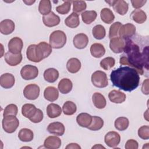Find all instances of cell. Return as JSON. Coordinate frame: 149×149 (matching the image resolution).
Here are the masks:
<instances>
[{
	"instance_id": "41",
	"label": "cell",
	"mask_w": 149,
	"mask_h": 149,
	"mask_svg": "<svg viewBox=\"0 0 149 149\" xmlns=\"http://www.w3.org/2000/svg\"><path fill=\"white\" fill-rule=\"evenodd\" d=\"M93 37L97 40L103 39L106 35V31L104 26L101 24L95 26L92 30Z\"/></svg>"
},
{
	"instance_id": "14",
	"label": "cell",
	"mask_w": 149,
	"mask_h": 149,
	"mask_svg": "<svg viewBox=\"0 0 149 149\" xmlns=\"http://www.w3.org/2000/svg\"><path fill=\"white\" fill-rule=\"evenodd\" d=\"M61 19L59 16L51 12L49 14L43 16L42 22L44 24L48 27H54L58 25L60 23Z\"/></svg>"
},
{
	"instance_id": "26",
	"label": "cell",
	"mask_w": 149,
	"mask_h": 149,
	"mask_svg": "<svg viewBox=\"0 0 149 149\" xmlns=\"http://www.w3.org/2000/svg\"><path fill=\"white\" fill-rule=\"evenodd\" d=\"M47 113L49 118H55L61 115L62 109L59 105L51 103L47 107Z\"/></svg>"
},
{
	"instance_id": "38",
	"label": "cell",
	"mask_w": 149,
	"mask_h": 149,
	"mask_svg": "<svg viewBox=\"0 0 149 149\" xmlns=\"http://www.w3.org/2000/svg\"><path fill=\"white\" fill-rule=\"evenodd\" d=\"M104 126V120L100 116H92V122L90 125L87 127L89 130L93 131H97L101 129Z\"/></svg>"
},
{
	"instance_id": "43",
	"label": "cell",
	"mask_w": 149,
	"mask_h": 149,
	"mask_svg": "<svg viewBox=\"0 0 149 149\" xmlns=\"http://www.w3.org/2000/svg\"><path fill=\"white\" fill-rule=\"evenodd\" d=\"M72 3L73 11L77 14L81 13L87 8L86 2L84 1H73Z\"/></svg>"
},
{
	"instance_id": "11",
	"label": "cell",
	"mask_w": 149,
	"mask_h": 149,
	"mask_svg": "<svg viewBox=\"0 0 149 149\" xmlns=\"http://www.w3.org/2000/svg\"><path fill=\"white\" fill-rule=\"evenodd\" d=\"M23 47V42L22 40L18 37H15L10 39L8 44L9 51L14 54L21 53Z\"/></svg>"
},
{
	"instance_id": "53",
	"label": "cell",
	"mask_w": 149,
	"mask_h": 149,
	"mask_svg": "<svg viewBox=\"0 0 149 149\" xmlns=\"http://www.w3.org/2000/svg\"><path fill=\"white\" fill-rule=\"evenodd\" d=\"M23 2H24L27 5H31L33 3L35 2V1H23Z\"/></svg>"
},
{
	"instance_id": "7",
	"label": "cell",
	"mask_w": 149,
	"mask_h": 149,
	"mask_svg": "<svg viewBox=\"0 0 149 149\" xmlns=\"http://www.w3.org/2000/svg\"><path fill=\"white\" fill-rule=\"evenodd\" d=\"M20 74L24 80H33L38 76V69L35 66L26 65L22 68L20 70Z\"/></svg>"
},
{
	"instance_id": "46",
	"label": "cell",
	"mask_w": 149,
	"mask_h": 149,
	"mask_svg": "<svg viewBox=\"0 0 149 149\" xmlns=\"http://www.w3.org/2000/svg\"><path fill=\"white\" fill-rule=\"evenodd\" d=\"M17 112H18V108L16 105L13 104H10L8 105L4 109L3 115V116H8V115L16 116L17 114Z\"/></svg>"
},
{
	"instance_id": "12",
	"label": "cell",
	"mask_w": 149,
	"mask_h": 149,
	"mask_svg": "<svg viewBox=\"0 0 149 149\" xmlns=\"http://www.w3.org/2000/svg\"><path fill=\"white\" fill-rule=\"evenodd\" d=\"M125 45V41L119 37L111 38L109 48L111 51L115 54H120L123 51Z\"/></svg>"
},
{
	"instance_id": "54",
	"label": "cell",
	"mask_w": 149,
	"mask_h": 149,
	"mask_svg": "<svg viewBox=\"0 0 149 149\" xmlns=\"http://www.w3.org/2000/svg\"><path fill=\"white\" fill-rule=\"evenodd\" d=\"M105 148V147H103L102 146H101V144H96L95 146H93V147H92V148Z\"/></svg>"
},
{
	"instance_id": "20",
	"label": "cell",
	"mask_w": 149,
	"mask_h": 149,
	"mask_svg": "<svg viewBox=\"0 0 149 149\" xmlns=\"http://www.w3.org/2000/svg\"><path fill=\"white\" fill-rule=\"evenodd\" d=\"M61 146V140L56 136H48L44 142V147L48 149H58Z\"/></svg>"
},
{
	"instance_id": "32",
	"label": "cell",
	"mask_w": 149,
	"mask_h": 149,
	"mask_svg": "<svg viewBox=\"0 0 149 149\" xmlns=\"http://www.w3.org/2000/svg\"><path fill=\"white\" fill-rule=\"evenodd\" d=\"M100 16L102 21L107 24L112 23L114 19L115 16L112 10L107 8H103L100 12Z\"/></svg>"
},
{
	"instance_id": "51",
	"label": "cell",
	"mask_w": 149,
	"mask_h": 149,
	"mask_svg": "<svg viewBox=\"0 0 149 149\" xmlns=\"http://www.w3.org/2000/svg\"><path fill=\"white\" fill-rule=\"evenodd\" d=\"M141 91L144 94L148 95V79H146L144 81H143L141 85Z\"/></svg>"
},
{
	"instance_id": "3",
	"label": "cell",
	"mask_w": 149,
	"mask_h": 149,
	"mask_svg": "<svg viewBox=\"0 0 149 149\" xmlns=\"http://www.w3.org/2000/svg\"><path fill=\"white\" fill-rule=\"evenodd\" d=\"M66 35L61 30L54 31L49 36V44L55 49L62 48L66 42Z\"/></svg>"
},
{
	"instance_id": "21",
	"label": "cell",
	"mask_w": 149,
	"mask_h": 149,
	"mask_svg": "<svg viewBox=\"0 0 149 149\" xmlns=\"http://www.w3.org/2000/svg\"><path fill=\"white\" fill-rule=\"evenodd\" d=\"M108 98L113 103L121 104L126 100V96L125 93L119 90H113L109 93Z\"/></svg>"
},
{
	"instance_id": "1",
	"label": "cell",
	"mask_w": 149,
	"mask_h": 149,
	"mask_svg": "<svg viewBox=\"0 0 149 149\" xmlns=\"http://www.w3.org/2000/svg\"><path fill=\"white\" fill-rule=\"evenodd\" d=\"M125 45L123 51L126 56L120 58L119 63L122 65H129L136 70L139 74H144L143 67L148 70V46L142 51L139 45L130 38L125 40Z\"/></svg>"
},
{
	"instance_id": "15",
	"label": "cell",
	"mask_w": 149,
	"mask_h": 149,
	"mask_svg": "<svg viewBox=\"0 0 149 149\" xmlns=\"http://www.w3.org/2000/svg\"><path fill=\"white\" fill-rule=\"evenodd\" d=\"M48 132L52 134L62 136L65 131V127L63 123L59 122H54L49 123L47 127Z\"/></svg>"
},
{
	"instance_id": "49",
	"label": "cell",
	"mask_w": 149,
	"mask_h": 149,
	"mask_svg": "<svg viewBox=\"0 0 149 149\" xmlns=\"http://www.w3.org/2000/svg\"><path fill=\"white\" fill-rule=\"evenodd\" d=\"M125 147L126 149H137L139 144L136 140L134 139H129L126 141Z\"/></svg>"
},
{
	"instance_id": "42",
	"label": "cell",
	"mask_w": 149,
	"mask_h": 149,
	"mask_svg": "<svg viewBox=\"0 0 149 149\" xmlns=\"http://www.w3.org/2000/svg\"><path fill=\"white\" fill-rule=\"evenodd\" d=\"M115 63V60L112 57H107L102 59L100 63V66L104 70H108L113 68Z\"/></svg>"
},
{
	"instance_id": "10",
	"label": "cell",
	"mask_w": 149,
	"mask_h": 149,
	"mask_svg": "<svg viewBox=\"0 0 149 149\" xmlns=\"http://www.w3.org/2000/svg\"><path fill=\"white\" fill-rule=\"evenodd\" d=\"M136 29L134 25L132 23H127L125 24L122 25L119 31V37L124 40L132 37L136 33Z\"/></svg>"
},
{
	"instance_id": "24",
	"label": "cell",
	"mask_w": 149,
	"mask_h": 149,
	"mask_svg": "<svg viewBox=\"0 0 149 149\" xmlns=\"http://www.w3.org/2000/svg\"><path fill=\"white\" fill-rule=\"evenodd\" d=\"M77 124L83 127H88L92 122V116L87 113H81L76 117Z\"/></svg>"
},
{
	"instance_id": "4",
	"label": "cell",
	"mask_w": 149,
	"mask_h": 149,
	"mask_svg": "<svg viewBox=\"0 0 149 149\" xmlns=\"http://www.w3.org/2000/svg\"><path fill=\"white\" fill-rule=\"evenodd\" d=\"M2 125L4 131L8 133H12L16 131L19 125V121L16 116L8 115L3 116Z\"/></svg>"
},
{
	"instance_id": "39",
	"label": "cell",
	"mask_w": 149,
	"mask_h": 149,
	"mask_svg": "<svg viewBox=\"0 0 149 149\" xmlns=\"http://www.w3.org/2000/svg\"><path fill=\"white\" fill-rule=\"evenodd\" d=\"M77 110L76 104L70 101H66L62 106V111L66 115H72Z\"/></svg>"
},
{
	"instance_id": "35",
	"label": "cell",
	"mask_w": 149,
	"mask_h": 149,
	"mask_svg": "<svg viewBox=\"0 0 149 149\" xmlns=\"http://www.w3.org/2000/svg\"><path fill=\"white\" fill-rule=\"evenodd\" d=\"M81 16L83 22L86 24H90L95 20L97 13L95 10H86L81 13Z\"/></svg>"
},
{
	"instance_id": "27",
	"label": "cell",
	"mask_w": 149,
	"mask_h": 149,
	"mask_svg": "<svg viewBox=\"0 0 149 149\" xmlns=\"http://www.w3.org/2000/svg\"><path fill=\"white\" fill-rule=\"evenodd\" d=\"M130 18L136 23L142 24L146 21V13L141 9H137L134 10L130 14Z\"/></svg>"
},
{
	"instance_id": "6",
	"label": "cell",
	"mask_w": 149,
	"mask_h": 149,
	"mask_svg": "<svg viewBox=\"0 0 149 149\" xmlns=\"http://www.w3.org/2000/svg\"><path fill=\"white\" fill-rule=\"evenodd\" d=\"M52 47L45 41L40 42L36 45V55L40 61L47 58L52 53Z\"/></svg>"
},
{
	"instance_id": "29",
	"label": "cell",
	"mask_w": 149,
	"mask_h": 149,
	"mask_svg": "<svg viewBox=\"0 0 149 149\" xmlns=\"http://www.w3.org/2000/svg\"><path fill=\"white\" fill-rule=\"evenodd\" d=\"M44 78L48 83H54L59 77V72L55 68H48L44 72Z\"/></svg>"
},
{
	"instance_id": "30",
	"label": "cell",
	"mask_w": 149,
	"mask_h": 149,
	"mask_svg": "<svg viewBox=\"0 0 149 149\" xmlns=\"http://www.w3.org/2000/svg\"><path fill=\"white\" fill-rule=\"evenodd\" d=\"M90 53L93 56L96 58L102 57L105 53L104 45L100 43H94L90 47Z\"/></svg>"
},
{
	"instance_id": "28",
	"label": "cell",
	"mask_w": 149,
	"mask_h": 149,
	"mask_svg": "<svg viewBox=\"0 0 149 149\" xmlns=\"http://www.w3.org/2000/svg\"><path fill=\"white\" fill-rule=\"evenodd\" d=\"M92 101L94 106L98 109H103L107 105L104 96L100 93H94L92 96Z\"/></svg>"
},
{
	"instance_id": "47",
	"label": "cell",
	"mask_w": 149,
	"mask_h": 149,
	"mask_svg": "<svg viewBox=\"0 0 149 149\" xmlns=\"http://www.w3.org/2000/svg\"><path fill=\"white\" fill-rule=\"evenodd\" d=\"M138 135L141 139L148 140L149 139V126L148 125L141 126L138 130Z\"/></svg>"
},
{
	"instance_id": "2",
	"label": "cell",
	"mask_w": 149,
	"mask_h": 149,
	"mask_svg": "<svg viewBox=\"0 0 149 149\" xmlns=\"http://www.w3.org/2000/svg\"><path fill=\"white\" fill-rule=\"evenodd\" d=\"M113 86L125 91H132L139 85L140 76L136 69L129 66L113 70L110 74Z\"/></svg>"
},
{
	"instance_id": "45",
	"label": "cell",
	"mask_w": 149,
	"mask_h": 149,
	"mask_svg": "<svg viewBox=\"0 0 149 149\" xmlns=\"http://www.w3.org/2000/svg\"><path fill=\"white\" fill-rule=\"evenodd\" d=\"M122 25V23L119 22H116L112 24V25L110 26L109 31V37L110 39L113 37H118L119 29L121 27Z\"/></svg>"
},
{
	"instance_id": "37",
	"label": "cell",
	"mask_w": 149,
	"mask_h": 149,
	"mask_svg": "<svg viewBox=\"0 0 149 149\" xmlns=\"http://www.w3.org/2000/svg\"><path fill=\"white\" fill-rule=\"evenodd\" d=\"M52 5L49 0H41L40 1L38 5V11L41 14L44 15L49 14L51 11Z\"/></svg>"
},
{
	"instance_id": "50",
	"label": "cell",
	"mask_w": 149,
	"mask_h": 149,
	"mask_svg": "<svg viewBox=\"0 0 149 149\" xmlns=\"http://www.w3.org/2000/svg\"><path fill=\"white\" fill-rule=\"evenodd\" d=\"M147 2L146 0H132L131 3L132 5V6L137 9L144 5V4Z\"/></svg>"
},
{
	"instance_id": "23",
	"label": "cell",
	"mask_w": 149,
	"mask_h": 149,
	"mask_svg": "<svg viewBox=\"0 0 149 149\" xmlns=\"http://www.w3.org/2000/svg\"><path fill=\"white\" fill-rule=\"evenodd\" d=\"M73 87L72 81L67 78L61 79L58 85V88L62 94H68L71 91Z\"/></svg>"
},
{
	"instance_id": "19",
	"label": "cell",
	"mask_w": 149,
	"mask_h": 149,
	"mask_svg": "<svg viewBox=\"0 0 149 149\" xmlns=\"http://www.w3.org/2000/svg\"><path fill=\"white\" fill-rule=\"evenodd\" d=\"M15 23L10 19H5L0 23V31L2 34H11L15 30Z\"/></svg>"
},
{
	"instance_id": "5",
	"label": "cell",
	"mask_w": 149,
	"mask_h": 149,
	"mask_svg": "<svg viewBox=\"0 0 149 149\" xmlns=\"http://www.w3.org/2000/svg\"><path fill=\"white\" fill-rule=\"evenodd\" d=\"M91 79L93 84L98 88H104L108 84V79L107 74L101 70L94 72L91 75Z\"/></svg>"
},
{
	"instance_id": "25",
	"label": "cell",
	"mask_w": 149,
	"mask_h": 149,
	"mask_svg": "<svg viewBox=\"0 0 149 149\" xmlns=\"http://www.w3.org/2000/svg\"><path fill=\"white\" fill-rule=\"evenodd\" d=\"M81 68V62L76 58H72L69 59L66 63V69L68 71L71 73H76L78 72Z\"/></svg>"
},
{
	"instance_id": "48",
	"label": "cell",
	"mask_w": 149,
	"mask_h": 149,
	"mask_svg": "<svg viewBox=\"0 0 149 149\" xmlns=\"http://www.w3.org/2000/svg\"><path fill=\"white\" fill-rule=\"evenodd\" d=\"M43 118H44V113L40 109L37 108L35 114L33 115V116L30 118L29 119L33 123H37L41 122Z\"/></svg>"
},
{
	"instance_id": "16",
	"label": "cell",
	"mask_w": 149,
	"mask_h": 149,
	"mask_svg": "<svg viewBox=\"0 0 149 149\" xmlns=\"http://www.w3.org/2000/svg\"><path fill=\"white\" fill-rule=\"evenodd\" d=\"M88 43V38L87 36L84 33H79L76 34L73 39V44L77 49L85 48Z\"/></svg>"
},
{
	"instance_id": "17",
	"label": "cell",
	"mask_w": 149,
	"mask_h": 149,
	"mask_svg": "<svg viewBox=\"0 0 149 149\" xmlns=\"http://www.w3.org/2000/svg\"><path fill=\"white\" fill-rule=\"evenodd\" d=\"M15 83L14 76L9 73H5L0 77V85L4 88H12Z\"/></svg>"
},
{
	"instance_id": "52",
	"label": "cell",
	"mask_w": 149,
	"mask_h": 149,
	"mask_svg": "<svg viewBox=\"0 0 149 149\" xmlns=\"http://www.w3.org/2000/svg\"><path fill=\"white\" fill-rule=\"evenodd\" d=\"M66 149H70V148H72V149H80L81 147L80 146L77 144V143H70L66 147Z\"/></svg>"
},
{
	"instance_id": "31",
	"label": "cell",
	"mask_w": 149,
	"mask_h": 149,
	"mask_svg": "<svg viewBox=\"0 0 149 149\" xmlns=\"http://www.w3.org/2000/svg\"><path fill=\"white\" fill-rule=\"evenodd\" d=\"M65 23L66 26L70 28H76L80 24L79 15L74 12H72L65 19Z\"/></svg>"
},
{
	"instance_id": "9",
	"label": "cell",
	"mask_w": 149,
	"mask_h": 149,
	"mask_svg": "<svg viewBox=\"0 0 149 149\" xmlns=\"http://www.w3.org/2000/svg\"><path fill=\"white\" fill-rule=\"evenodd\" d=\"M40 87L36 84H30L27 85L23 90L24 97L29 100H36L40 95Z\"/></svg>"
},
{
	"instance_id": "18",
	"label": "cell",
	"mask_w": 149,
	"mask_h": 149,
	"mask_svg": "<svg viewBox=\"0 0 149 149\" xmlns=\"http://www.w3.org/2000/svg\"><path fill=\"white\" fill-rule=\"evenodd\" d=\"M5 62L11 66H15L19 63L22 61V54L21 53L18 54H14L11 52H7L4 56Z\"/></svg>"
},
{
	"instance_id": "44",
	"label": "cell",
	"mask_w": 149,
	"mask_h": 149,
	"mask_svg": "<svg viewBox=\"0 0 149 149\" xmlns=\"http://www.w3.org/2000/svg\"><path fill=\"white\" fill-rule=\"evenodd\" d=\"M72 3V1H64L62 5L56 7V12L61 15H66L68 13L70 10Z\"/></svg>"
},
{
	"instance_id": "8",
	"label": "cell",
	"mask_w": 149,
	"mask_h": 149,
	"mask_svg": "<svg viewBox=\"0 0 149 149\" xmlns=\"http://www.w3.org/2000/svg\"><path fill=\"white\" fill-rule=\"evenodd\" d=\"M107 3L110 6H112L114 10L120 15H125L128 11V3L123 0H115V1H106Z\"/></svg>"
},
{
	"instance_id": "40",
	"label": "cell",
	"mask_w": 149,
	"mask_h": 149,
	"mask_svg": "<svg viewBox=\"0 0 149 149\" xmlns=\"http://www.w3.org/2000/svg\"><path fill=\"white\" fill-rule=\"evenodd\" d=\"M36 44H31L30 45L26 51V55L27 59L33 62H41L39 59L38 58L36 52Z\"/></svg>"
},
{
	"instance_id": "36",
	"label": "cell",
	"mask_w": 149,
	"mask_h": 149,
	"mask_svg": "<svg viewBox=\"0 0 149 149\" xmlns=\"http://www.w3.org/2000/svg\"><path fill=\"white\" fill-rule=\"evenodd\" d=\"M129 125V119L123 116L118 118L114 123L115 127L119 131H124L127 129Z\"/></svg>"
},
{
	"instance_id": "13",
	"label": "cell",
	"mask_w": 149,
	"mask_h": 149,
	"mask_svg": "<svg viewBox=\"0 0 149 149\" xmlns=\"http://www.w3.org/2000/svg\"><path fill=\"white\" fill-rule=\"evenodd\" d=\"M104 141L108 147L115 148L120 141V136L118 133L114 131H111L105 134Z\"/></svg>"
},
{
	"instance_id": "33",
	"label": "cell",
	"mask_w": 149,
	"mask_h": 149,
	"mask_svg": "<svg viewBox=\"0 0 149 149\" xmlns=\"http://www.w3.org/2000/svg\"><path fill=\"white\" fill-rule=\"evenodd\" d=\"M18 137L22 141L29 142L33 139L34 133L31 130L27 128H23L20 130L18 133Z\"/></svg>"
},
{
	"instance_id": "22",
	"label": "cell",
	"mask_w": 149,
	"mask_h": 149,
	"mask_svg": "<svg viewBox=\"0 0 149 149\" xmlns=\"http://www.w3.org/2000/svg\"><path fill=\"white\" fill-rule=\"evenodd\" d=\"M44 97L47 101L54 102L56 101L59 97L58 90L54 87L48 86L44 90Z\"/></svg>"
},
{
	"instance_id": "34",
	"label": "cell",
	"mask_w": 149,
	"mask_h": 149,
	"mask_svg": "<svg viewBox=\"0 0 149 149\" xmlns=\"http://www.w3.org/2000/svg\"><path fill=\"white\" fill-rule=\"evenodd\" d=\"M37 109L36 106L32 104H25L22 108V114L26 118L30 119L35 114Z\"/></svg>"
}]
</instances>
